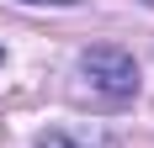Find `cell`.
Masks as SVG:
<instances>
[{"instance_id":"cell-3","label":"cell","mask_w":154,"mask_h":148,"mask_svg":"<svg viewBox=\"0 0 154 148\" xmlns=\"http://www.w3.org/2000/svg\"><path fill=\"white\" fill-rule=\"evenodd\" d=\"M27 5H37V0H27ZM64 5H69V0H64Z\"/></svg>"},{"instance_id":"cell-2","label":"cell","mask_w":154,"mask_h":148,"mask_svg":"<svg viewBox=\"0 0 154 148\" xmlns=\"http://www.w3.org/2000/svg\"><path fill=\"white\" fill-rule=\"evenodd\" d=\"M32 148H91V143H80V138H69V132H43Z\"/></svg>"},{"instance_id":"cell-1","label":"cell","mask_w":154,"mask_h":148,"mask_svg":"<svg viewBox=\"0 0 154 148\" xmlns=\"http://www.w3.org/2000/svg\"><path fill=\"white\" fill-rule=\"evenodd\" d=\"M80 90L106 106H122L138 95V64L122 48H85L80 53Z\"/></svg>"}]
</instances>
